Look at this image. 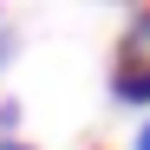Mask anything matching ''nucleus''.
I'll use <instances>...</instances> for the list:
<instances>
[{
    "mask_svg": "<svg viewBox=\"0 0 150 150\" xmlns=\"http://www.w3.org/2000/svg\"><path fill=\"white\" fill-rule=\"evenodd\" d=\"M7 59H13V33L0 26V65H7Z\"/></svg>",
    "mask_w": 150,
    "mask_h": 150,
    "instance_id": "39448f33",
    "label": "nucleus"
},
{
    "mask_svg": "<svg viewBox=\"0 0 150 150\" xmlns=\"http://www.w3.org/2000/svg\"><path fill=\"white\" fill-rule=\"evenodd\" d=\"M111 105H124V111H150V65L111 59Z\"/></svg>",
    "mask_w": 150,
    "mask_h": 150,
    "instance_id": "f257e3e1",
    "label": "nucleus"
},
{
    "mask_svg": "<svg viewBox=\"0 0 150 150\" xmlns=\"http://www.w3.org/2000/svg\"><path fill=\"white\" fill-rule=\"evenodd\" d=\"M117 59H131V65H150V7H131V13H124Z\"/></svg>",
    "mask_w": 150,
    "mask_h": 150,
    "instance_id": "f03ea898",
    "label": "nucleus"
},
{
    "mask_svg": "<svg viewBox=\"0 0 150 150\" xmlns=\"http://www.w3.org/2000/svg\"><path fill=\"white\" fill-rule=\"evenodd\" d=\"M20 131V98H0V144Z\"/></svg>",
    "mask_w": 150,
    "mask_h": 150,
    "instance_id": "7ed1b4c3",
    "label": "nucleus"
},
{
    "mask_svg": "<svg viewBox=\"0 0 150 150\" xmlns=\"http://www.w3.org/2000/svg\"><path fill=\"white\" fill-rule=\"evenodd\" d=\"M0 150H33V144H26V137H7V144H0Z\"/></svg>",
    "mask_w": 150,
    "mask_h": 150,
    "instance_id": "423d86ee",
    "label": "nucleus"
},
{
    "mask_svg": "<svg viewBox=\"0 0 150 150\" xmlns=\"http://www.w3.org/2000/svg\"><path fill=\"white\" fill-rule=\"evenodd\" d=\"M131 150H150V117L137 124V137H131Z\"/></svg>",
    "mask_w": 150,
    "mask_h": 150,
    "instance_id": "20e7f679",
    "label": "nucleus"
},
{
    "mask_svg": "<svg viewBox=\"0 0 150 150\" xmlns=\"http://www.w3.org/2000/svg\"><path fill=\"white\" fill-rule=\"evenodd\" d=\"M0 26H7V20H0Z\"/></svg>",
    "mask_w": 150,
    "mask_h": 150,
    "instance_id": "0eeeda50",
    "label": "nucleus"
}]
</instances>
